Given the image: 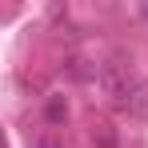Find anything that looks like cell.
Instances as JSON below:
<instances>
[{
    "label": "cell",
    "mask_w": 148,
    "mask_h": 148,
    "mask_svg": "<svg viewBox=\"0 0 148 148\" xmlns=\"http://www.w3.org/2000/svg\"><path fill=\"white\" fill-rule=\"evenodd\" d=\"M100 84H104V92H108V100H112L116 108H124V112H144V88L124 72L120 64H108V68L100 72Z\"/></svg>",
    "instance_id": "1"
},
{
    "label": "cell",
    "mask_w": 148,
    "mask_h": 148,
    "mask_svg": "<svg viewBox=\"0 0 148 148\" xmlns=\"http://www.w3.org/2000/svg\"><path fill=\"white\" fill-rule=\"evenodd\" d=\"M64 116H68V108H64V100H52V104H48V120L56 124V120H64Z\"/></svg>",
    "instance_id": "2"
},
{
    "label": "cell",
    "mask_w": 148,
    "mask_h": 148,
    "mask_svg": "<svg viewBox=\"0 0 148 148\" xmlns=\"http://www.w3.org/2000/svg\"><path fill=\"white\" fill-rule=\"evenodd\" d=\"M32 148H60V144H56V140H36Z\"/></svg>",
    "instance_id": "3"
},
{
    "label": "cell",
    "mask_w": 148,
    "mask_h": 148,
    "mask_svg": "<svg viewBox=\"0 0 148 148\" xmlns=\"http://www.w3.org/2000/svg\"><path fill=\"white\" fill-rule=\"evenodd\" d=\"M144 12H148V8H144Z\"/></svg>",
    "instance_id": "4"
}]
</instances>
